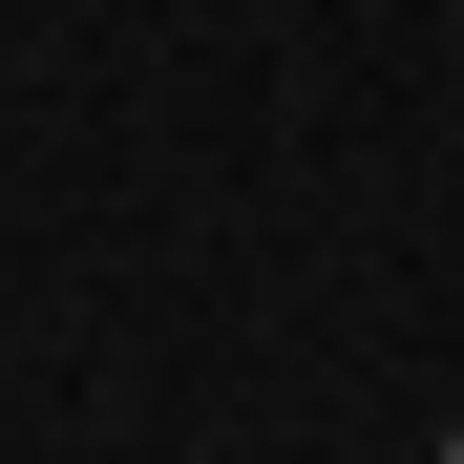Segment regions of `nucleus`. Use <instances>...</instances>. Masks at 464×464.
I'll return each instance as SVG.
<instances>
[{
    "label": "nucleus",
    "mask_w": 464,
    "mask_h": 464,
    "mask_svg": "<svg viewBox=\"0 0 464 464\" xmlns=\"http://www.w3.org/2000/svg\"><path fill=\"white\" fill-rule=\"evenodd\" d=\"M443 464H464V422H443Z\"/></svg>",
    "instance_id": "1"
}]
</instances>
